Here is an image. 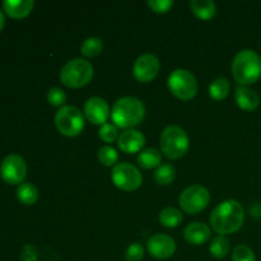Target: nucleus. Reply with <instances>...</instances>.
Wrapping results in <instances>:
<instances>
[{"mask_svg": "<svg viewBox=\"0 0 261 261\" xmlns=\"http://www.w3.org/2000/svg\"><path fill=\"white\" fill-rule=\"evenodd\" d=\"M154 177L160 185H170L176 177V168L171 163H163L157 168Z\"/></svg>", "mask_w": 261, "mask_h": 261, "instance_id": "393cba45", "label": "nucleus"}, {"mask_svg": "<svg viewBox=\"0 0 261 261\" xmlns=\"http://www.w3.org/2000/svg\"><path fill=\"white\" fill-rule=\"evenodd\" d=\"M93 78V66L84 59H74L68 61L60 71L63 84L69 88H81L87 86Z\"/></svg>", "mask_w": 261, "mask_h": 261, "instance_id": "20e7f679", "label": "nucleus"}, {"mask_svg": "<svg viewBox=\"0 0 261 261\" xmlns=\"http://www.w3.org/2000/svg\"><path fill=\"white\" fill-rule=\"evenodd\" d=\"M162 153L170 160H178L189 149V137L185 130L176 125L166 127L161 135Z\"/></svg>", "mask_w": 261, "mask_h": 261, "instance_id": "39448f33", "label": "nucleus"}, {"mask_svg": "<svg viewBox=\"0 0 261 261\" xmlns=\"http://www.w3.org/2000/svg\"><path fill=\"white\" fill-rule=\"evenodd\" d=\"M47 102L54 107H60L63 106L66 102V94L65 92L61 88H58V87H54L48 91L47 93Z\"/></svg>", "mask_w": 261, "mask_h": 261, "instance_id": "c85d7f7f", "label": "nucleus"}, {"mask_svg": "<svg viewBox=\"0 0 261 261\" xmlns=\"http://www.w3.org/2000/svg\"><path fill=\"white\" fill-rule=\"evenodd\" d=\"M236 102L242 110H246V111H252V110L256 109L260 103V97L256 92L252 88L247 86H240L236 89Z\"/></svg>", "mask_w": 261, "mask_h": 261, "instance_id": "dca6fc26", "label": "nucleus"}, {"mask_svg": "<svg viewBox=\"0 0 261 261\" xmlns=\"http://www.w3.org/2000/svg\"><path fill=\"white\" fill-rule=\"evenodd\" d=\"M160 60L153 54H144L137 59L133 68L135 79L142 83H148L157 76L160 71Z\"/></svg>", "mask_w": 261, "mask_h": 261, "instance_id": "9b49d317", "label": "nucleus"}, {"mask_svg": "<svg viewBox=\"0 0 261 261\" xmlns=\"http://www.w3.org/2000/svg\"><path fill=\"white\" fill-rule=\"evenodd\" d=\"M184 237L189 244L199 246V245L205 244L211 239V229L201 222H194L186 227L184 231Z\"/></svg>", "mask_w": 261, "mask_h": 261, "instance_id": "2eb2a0df", "label": "nucleus"}, {"mask_svg": "<svg viewBox=\"0 0 261 261\" xmlns=\"http://www.w3.org/2000/svg\"><path fill=\"white\" fill-rule=\"evenodd\" d=\"M162 162V153L155 148H148L138 155V163L144 170L160 167Z\"/></svg>", "mask_w": 261, "mask_h": 261, "instance_id": "6ab92c4d", "label": "nucleus"}, {"mask_svg": "<svg viewBox=\"0 0 261 261\" xmlns=\"http://www.w3.org/2000/svg\"><path fill=\"white\" fill-rule=\"evenodd\" d=\"M4 24H5V18L2 10H0V32H2L3 28H4Z\"/></svg>", "mask_w": 261, "mask_h": 261, "instance_id": "473e14b6", "label": "nucleus"}, {"mask_svg": "<svg viewBox=\"0 0 261 261\" xmlns=\"http://www.w3.org/2000/svg\"><path fill=\"white\" fill-rule=\"evenodd\" d=\"M0 176L9 185H20L27 176V165L18 154H9L0 165Z\"/></svg>", "mask_w": 261, "mask_h": 261, "instance_id": "9d476101", "label": "nucleus"}, {"mask_svg": "<svg viewBox=\"0 0 261 261\" xmlns=\"http://www.w3.org/2000/svg\"><path fill=\"white\" fill-rule=\"evenodd\" d=\"M148 252L155 259H168L176 251L175 240L167 234H154L147 242Z\"/></svg>", "mask_w": 261, "mask_h": 261, "instance_id": "f8f14e48", "label": "nucleus"}, {"mask_svg": "<svg viewBox=\"0 0 261 261\" xmlns=\"http://www.w3.org/2000/svg\"><path fill=\"white\" fill-rule=\"evenodd\" d=\"M17 198L24 205H32L38 199V190L33 184H20L17 189Z\"/></svg>", "mask_w": 261, "mask_h": 261, "instance_id": "412c9836", "label": "nucleus"}, {"mask_svg": "<svg viewBox=\"0 0 261 261\" xmlns=\"http://www.w3.org/2000/svg\"><path fill=\"white\" fill-rule=\"evenodd\" d=\"M84 114L92 124L102 126L103 124H106L110 116L109 103L99 97L89 98L84 105Z\"/></svg>", "mask_w": 261, "mask_h": 261, "instance_id": "ddd939ff", "label": "nucleus"}, {"mask_svg": "<svg viewBox=\"0 0 261 261\" xmlns=\"http://www.w3.org/2000/svg\"><path fill=\"white\" fill-rule=\"evenodd\" d=\"M143 257H144V247L139 242L130 245L125 252V260L126 261H142Z\"/></svg>", "mask_w": 261, "mask_h": 261, "instance_id": "c756f323", "label": "nucleus"}, {"mask_svg": "<svg viewBox=\"0 0 261 261\" xmlns=\"http://www.w3.org/2000/svg\"><path fill=\"white\" fill-rule=\"evenodd\" d=\"M190 8L194 14L203 20H209L216 15L217 7L212 0H191Z\"/></svg>", "mask_w": 261, "mask_h": 261, "instance_id": "a211bd4d", "label": "nucleus"}, {"mask_svg": "<svg viewBox=\"0 0 261 261\" xmlns=\"http://www.w3.org/2000/svg\"><path fill=\"white\" fill-rule=\"evenodd\" d=\"M168 89L171 93L182 101L194 98L198 93V82L193 73L185 69H177L168 76Z\"/></svg>", "mask_w": 261, "mask_h": 261, "instance_id": "423d86ee", "label": "nucleus"}, {"mask_svg": "<svg viewBox=\"0 0 261 261\" xmlns=\"http://www.w3.org/2000/svg\"><path fill=\"white\" fill-rule=\"evenodd\" d=\"M35 3L32 0H5L3 3L5 13L14 19L24 18L32 12Z\"/></svg>", "mask_w": 261, "mask_h": 261, "instance_id": "f3484780", "label": "nucleus"}, {"mask_svg": "<svg viewBox=\"0 0 261 261\" xmlns=\"http://www.w3.org/2000/svg\"><path fill=\"white\" fill-rule=\"evenodd\" d=\"M102 50H103V43L98 37L87 38L81 47L82 54L86 58H96V56L101 55Z\"/></svg>", "mask_w": 261, "mask_h": 261, "instance_id": "b1692460", "label": "nucleus"}, {"mask_svg": "<svg viewBox=\"0 0 261 261\" xmlns=\"http://www.w3.org/2000/svg\"><path fill=\"white\" fill-rule=\"evenodd\" d=\"M232 74L237 83L247 86L261 76V58L254 50H242L232 61Z\"/></svg>", "mask_w": 261, "mask_h": 261, "instance_id": "7ed1b4c3", "label": "nucleus"}, {"mask_svg": "<svg viewBox=\"0 0 261 261\" xmlns=\"http://www.w3.org/2000/svg\"><path fill=\"white\" fill-rule=\"evenodd\" d=\"M148 7L155 13H166L173 7L172 0H148Z\"/></svg>", "mask_w": 261, "mask_h": 261, "instance_id": "7c9ffc66", "label": "nucleus"}, {"mask_svg": "<svg viewBox=\"0 0 261 261\" xmlns=\"http://www.w3.org/2000/svg\"><path fill=\"white\" fill-rule=\"evenodd\" d=\"M119 160V154H117L116 149L110 145H105L98 150V161L106 167H111V166H116L115 163Z\"/></svg>", "mask_w": 261, "mask_h": 261, "instance_id": "a878e982", "label": "nucleus"}, {"mask_svg": "<svg viewBox=\"0 0 261 261\" xmlns=\"http://www.w3.org/2000/svg\"><path fill=\"white\" fill-rule=\"evenodd\" d=\"M145 116V107L135 97H122L115 102L111 111V119L117 127L133 129L139 125Z\"/></svg>", "mask_w": 261, "mask_h": 261, "instance_id": "f03ea898", "label": "nucleus"}, {"mask_svg": "<svg viewBox=\"0 0 261 261\" xmlns=\"http://www.w3.org/2000/svg\"><path fill=\"white\" fill-rule=\"evenodd\" d=\"M211 194L204 186L193 185L181 193L178 203L181 209L188 214H198L208 206Z\"/></svg>", "mask_w": 261, "mask_h": 261, "instance_id": "6e6552de", "label": "nucleus"}, {"mask_svg": "<svg viewBox=\"0 0 261 261\" xmlns=\"http://www.w3.org/2000/svg\"><path fill=\"white\" fill-rule=\"evenodd\" d=\"M209 251H211L212 256H214L216 259H223L231 251V242H229V240L226 236L218 234V236H216L212 240Z\"/></svg>", "mask_w": 261, "mask_h": 261, "instance_id": "aec40b11", "label": "nucleus"}, {"mask_svg": "<svg viewBox=\"0 0 261 261\" xmlns=\"http://www.w3.org/2000/svg\"><path fill=\"white\" fill-rule=\"evenodd\" d=\"M232 261H256L254 251L246 245H237L233 249Z\"/></svg>", "mask_w": 261, "mask_h": 261, "instance_id": "bb28decb", "label": "nucleus"}, {"mask_svg": "<svg viewBox=\"0 0 261 261\" xmlns=\"http://www.w3.org/2000/svg\"><path fill=\"white\" fill-rule=\"evenodd\" d=\"M112 181L119 189L124 191H134L140 188L143 177L135 166L127 162L117 163L112 170Z\"/></svg>", "mask_w": 261, "mask_h": 261, "instance_id": "1a4fd4ad", "label": "nucleus"}, {"mask_svg": "<svg viewBox=\"0 0 261 261\" xmlns=\"http://www.w3.org/2000/svg\"><path fill=\"white\" fill-rule=\"evenodd\" d=\"M98 134H99V138H101L105 143H109V144L110 143H114L116 139H119V135H117V127L115 126V125L109 124V122H106V124H103L101 127H99Z\"/></svg>", "mask_w": 261, "mask_h": 261, "instance_id": "cd10ccee", "label": "nucleus"}, {"mask_svg": "<svg viewBox=\"0 0 261 261\" xmlns=\"http://www.w3.org/2000/svg\"><path fill=\"white\" fill-rule=\"evenodd\" d=\"M182 212L176 208H165L160 213V222L167 228H175L182 222Z\"/></svg>", "mask_w": 261, "mask_h": 261, "instance_id": "4be33fe9", "label": "nucleus"}, {"mask_svg": "<svg viewBox=\"0 0 261 261\" xmlns=\"http://www.w3.org/2000/svg\"><path fill=\"white\" fill-rule=\"evenodd\" d=\"M245 221L244 206L237 200L229 199L219 204L211 214V224L219 234H229L237 232Z\"/></svg>", "mask_w": 261, "mask_h": 261, "instance_id": "f257e3e1", "label": "nucleus"}, {"mask_svg": "<svg viewBox=\"0 0 261 261\" xmlns=\"http://www.w3.org/2000/svg\"><path fill=\"white\" fill-rule=\"evenodd\" d=\"M145 137L140 132L134 129L125 130L117 139V145L124 153H137L144 147Z\"/></svg>", "mask_w": 261, "mask_h": 261, "instance_id": "4468645a", "label": "nucleus"}, {"mask_svg": "<svg viewBox=\"0 0 261 261\" xmlns=\"http://www.w3.org/2000/svg\"><path fill=\"white\" fill-rule=\"evenodd\" d=\"M37 249L33 245L28 244L22 247V251H20V259H22V261H37Z\"/></svg>", "mask_w": 261, "mask_h": 261, "instance_id": "2f4dec72", "label": "nucleus"}, {"mask_svg": "<svg viewBox=\"0 0 261 261\" xmlns=\"http://www.w3.org/2000/svg\"><path fill=\"white\" fill-rule=\"evenodd\" d=\"M229 93V82L227 78H218L209 87V96L216 101L224 99Z\"/></svg>", "mask_w": 261, "mask_h": 261, "instance_id": "5701e85b", "label": "nucleus"}, {"mask_svg": "<svg viewBox=\"0 0 261 261\" xmlns=\"http://www.w3.org/2000/svg\"><path fill=\"white\" fill-rule=\"evenodd\" d=\"M55 125L65 137H76L84 129V117L75 106H63L55 115Z\"/></svg>", "mask_w": 261, "mask_h": 261, "instance_id": "0eeeda50", "label": "nucleus"}]
</instances>
